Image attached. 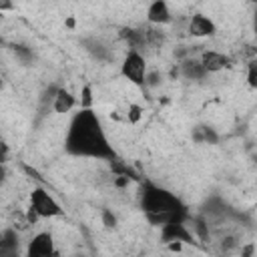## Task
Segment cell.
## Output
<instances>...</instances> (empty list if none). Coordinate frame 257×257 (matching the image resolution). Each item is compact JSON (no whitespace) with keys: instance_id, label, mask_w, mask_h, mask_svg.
<instances>
[{"instance_id":"1","label":"cell","mask_w":257,"mask_h":257,"mask_svg":"<svg viewBox=\"0 0 257 257\" xmlns=\"http://www.w3.org/2000/svg\"><path fill=\"white\" fill-rule=\"evenodd\" d=\"M64 151L82 159H116V153L106 139L104 126L92 108H80L72 116L64 137Z\"/></svg>"},{"instance_id":"2","label":"cell","mask_w":257,"mask_h":257,"mask_svg":"<svg viewBox=\"0 0 257 257\" xmlns=\"http://www.w3.org/2000/svg\"><path fill=\"white\" fill-rule=\"evenodd\" d=\"M141 207L147 215V219L153 225L163 227L169 221H185V207L177 195L171 191L157 187L153 183H147L141 193Z\"/></svg>"},{"instance_id":"3","label":"cell","mask_w":257,"mask_h":257,"mask_svg":"<svg viewBox=\"0 0 257 257\" xmlns=\"http://www.w3.org/2000/svg\"><path fill=\"white\" fill-rule=\"evenodd\" d=\"M120 74L137 86L147 84V60L141 54V50H128L124 54L120 62Z\"/></svg>"},{"instance_id":"4","label":"cell","mask_w":257,"mask_h":257,"mask_svg":"<svg viewBox=\"0 0 257 257\" xmlns=\"http://www.w3.org/2000/svg\"><path fill=\"white\" fill-rule=\"evenodd\" d=\"M28 207H32L36 213H38V217L40 219H50V217H60L64 211H62V207H60V203L44 189V187H36V189H32V193H30V205Z\"/></svg>"},{"instance_id":"5","label":"cell","mask_w":257,"mask_h":257,"mask_svg":"<svg viewBox=\"0 0 257 257\" xmlns=\"http://www.w3.org/2000/svg\"><path fill=\"white\" fill-rule=\"evenodd\" d=\"M54 253H56L54 251V239L48 231H40L28 241V247H26L28 257H48Z\"/></svg>"},{"instance_id":"6","label":"cell","mask_w":257,"mask_h":257,"mask_svg":"<svg viewBox=\"0 0 257 257\" xmlns=\"http://www.w3.org/2000/svg\"><path fill=\"white\" fill-rule=\"evenodd\" d=\"M161 237L165 243H193V233L187 229L185 221H169L161 227Z\"/></svg>"},{"instance_id":"7","label":"cell","mask_w":257,"mask_h":257,"mask_svg":"<svg viewBox=\"0 0 257 257\" xmlns=\"http://www.w3.org/2000/svg\"><path fill=\"white\" fill-rule=\"evenodd\" d=\"M82 48H84L94 60H98V62H110V60L114 58L112 48H110L102 38H94V36L82 38Z\"/></svg>"},{"instance_id":"8","label":"cell","mask_w":257,"mask_h":257,"mask_svg":"<svg viewBox=\"0 0 257 257\" xmlns=\"http://www.w3.org/2000/svg\"><path fill=\"white\" fill-rule=\"evenodd\" d=\"M215 32H217V26H215V22L207 14L197 12V14L191 16V20H189V34L191 36H195V38H209Z\"/></svg>"},{"instance_id":"9","label":"cell","mask_w":257,"mask_h":257,"mask_svg":"<svg viewBox=\"0 0 257 257\" xmlns=\"http://www.w3.org/2000/svg\"><path fill=\"white\" fill-rule=\"evenodd\" d=\"M147 20L149 24L153 26H165L173 20V14H171V8L167 4V0H153L149 10H147Z\"/></svg>"},{"instance_id":"10","label":"cell","mask_w":257,"mask_h":257,"mask_svg":"<svg viewBox=\"0 0 257 257\" xmlns=\"http://www.w3.org/2000/svg\"><path fill=\"white\" fill-rule=\"evenodd\" d=\"M199 58H201V62H203V66L207 68L209 74L225 70L227 66H231V58L225 52H219V50H205Z\"/></svg>"},{"instance_id":"11","label":"cell","mask_w":257,"mask_h":257,"mask_svg":"<svg viewBox=\"0 0 257 257\" xmlns=\"http://www.w3.org/2000/svg\"><path fill=\"white\" fill-rule=\"evenodd\" d=\"M181 74H183V78H187V80H203L209 72H207V68L203 66L201 58H185V60L181 62Z\"/></svg>"},{"instance_id":"12","label":"cell","mask_w":257,"mask_h":257,"mask_svg":"<svg viewBox=\"0 0 257 257\" xmlns=\"http://www.w3.org/2000/svg\"><path fill=\"white\" fill-rule=\"evenodd\" d=\"M74 106H76V96L66 88H58L54 98H52V108L56 112L64 114V112H70Z\"/></svg>"},{"instance_id":"13","label":"cell","mask_w":257,"mask_h":257,"mask_svg":"<svg viewBox=\"0 0 257 257\" xmlns=\"http://www.w3.org/2000/svg\"><path fill=\"white\" fill-rule=\"evenodd\" d=\"M16 249H18V231L14 227H8L0 235V255L2 257L14 255Z\"/></svg>"},{"instance_id":"14","label":"cell","mask_w":257,"mask_h":257,"mask_svg":"<svg viewBox=\"0 0 257 257\" xmlns=\"http://www.w3.org/2000/svg\"><path fill=\"white\" fill-rule=\"evenodd\" d=\"M193 137H195V141H199V143H211V145L217 143V139H219L211 126H197Z\"/></svg>"},{"instance_id":"15","label":"cell","mask_w":257,"mask_h":257,"mask_svg":"<svg viewBox=\"0 0 257 257\" xmlns=\"http://www.w3.org/2000/svg\"><path fill=\"white\" fill-rule=\"evenodd\" d=\"M30 219H28V213H12L10 215V227H14L16 231H24L26 227H30Z\"/></svg>"},{"instance_id":"16","label":"cell","mask_w":257,"mask_h":257,"mask_svg":"<svg viewBox=\"0 0 257 257\" xmlns=\"http://www.w3.org/2000/svg\"><path fill=\"white\" fill-rule=\"evenodd\" d=\"M126 118H128V122H131V124H137V122L143 118V106H139V104L131 102V104H128V108H126Z\"/></svg>"},{"instance_id":"17","label":"cell","mask_w":257,"mask_h":257,"mask_svg":"<svg viewBox=\"0 0 257 257\" xmlns=\"http://www.w3.org/2000/svg\"><path fill=\"white\" fill-rule=\"evenodd\" d=\"M247 84L251 88H257V58H251L247 64Z\"/></svg>"},{"instance_id":"18","label":"cell","mask_w":257,"mask_h":257,"mask_svg":"<svg viewBox=\"0 0 257 257\" xmlns=\"http://www.w3.org/2000/svg\"><path fill=\"white\" fill-rule=\"evenodd\" d=\"M14 54L18 56V60L20 62H30L32 58H34V54H32V48H28V46H22V44H16L14 46Z\"/></svg>"},{"instance_id":"19","label":"cell","mask_w":257,"mask_h":257,"mask_svg":"<svg viewBox=\"0 0 257 257\" xmlns=\"http://www.w3.org/2000/svg\"><path fill=\"white\" fill-rule=\"evenodd\" d=\"M90 104H92V92H90V86H84L82 98H80V108H90Z\"/></svg>"},{"instance_id":"20","label":"cell","mask_w":257,"mask_h":257,"mask_svg":"<svg viewBox=\"0 0 257 257\" xmlns=\"http://www.w3.org/2000/svg\"><path fill=\"white\" fill-rule=\"evenodd\" d=\"M102 219H104V225H106V227H114V225H116V219H114V215H112L110 211H104V213H102Z\"/></svg>"},{"instance_id":"21","label":"cell","mask_w":257,"mask_h":257,"mask_svg":"<svg viewBox=\"0 0 257 257\" xmlns=\"http://www.w3.org/2000/svg\"><path fill=\"white\" fill-rule=\"evenodd\" d=\"M14 10V2L12 0H0V12H10Z\"/></svg>"},{"instance_id":"22","label":"cell","mask_w":257,"mask_h":257,"mask_svg":"<svg viewBox=\"0 0 257 257\" xmlns=\"http://www.w3.org/2000/svg\"><path fill=\"white\" fill-rule=\"evenodd\" d=\"M253 30H255V34H257V10H255V18H253Z\"/></svg>"}]
</instances>
